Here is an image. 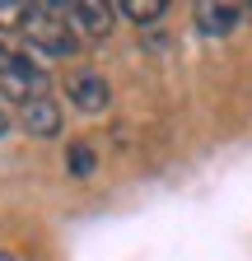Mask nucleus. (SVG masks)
<instances>
[{"label":"nucleus","instance_id":"1","mask_svg":"<svg viewBox=\"0 0 252 261\" xmlns=\"http://www.w3.org/2000/svg\"><path fill=\"white\" fill-rule=\"evenodd\" d=\"M23 42L47 61H66L80 51V33L66 14V5H33V19L23 28Z\"/></svg>","mask_w":252,"mask_h":261},{"label":"nucleus","instance_id":"2","mask_svg":"<svg viewBox=\"0 0 252 261\" xmlns=\"http://www.w3.org/2000/svg\"><path fill=\"white\" fill-rule=\"evenodd\" d=\"M47 84H52L47 65H38L33 56H23V51L0 42V98L28 108L33 98H47Z\"/></svg>","mask_w":252,"mask_h":261},{"label":"nucleus","instance_id":"3","mask_svg":"<svg viewBox=\"0 0 252 261\" xmlns=\"http://www.w3.org/2000/svg\"><path fill=\"white\" fill-rule=\"evenodd\" d=\"M66 89H70V108L75 112H89V117L108 112V103H112V89H108V80L98 70H75Z\"/></svg>","mask_w":252,"mask_h":261},{"label":"nucleus","instance_id":"4","mask_svg":"<svg viewBox=\"0 0 252 261\" xmlns=\"http://www.w3.org/2000/svg\"><path fill=\"white\" fill-rule=\"evenodd\" d=\"M66 14H70V23H75V33H80V38L98 42V38H108V33H112L117 5H98V0H75V5H66Z\"/></svg>","mask_w":252,"mask_h":261},{"label":"nucleus","instance_id":"5","mask_svg":"<svg viewBox=\"0 0 252 261\" xmlns=\"http://www.w3.org/2000/svg\"><path fill=\"white\" fill-rule=\"evenodd\" d=\"M243 5H229V0H201L196 5V33L201 38H229V33L243 23Z\"/></svg>","mask_w":252,"mask_h":261},{"label":"nucleus","instance_id":"6","mask_svg":"<svg viewBox=\"0 0 252 261\" xmlns=\"http://www.w3.org/2000/svg\"><path fill=\"white\" fill-rule=\"evenodd\" d=\"M61 121H66V117H61V103H56V98H33L28 108H19V126L33 140H56L61 136Z\"/></svg>","mask_w":252,"mask_h":261},{"label":"nucleus","instance_id":"7","mask_svg":"<svg viewBox=\"0 0 252 261\" xmlns=\"http://www.w3.org/2000/svg\"><path fill=\"white\" fill-rule=\"evenodd\" d=\"M117 14L131 19V23H140V28H154V23L168 14V5H164V0H121Z\"/></svg>","mask_w":252,"mask_h":261},{"label":"nucleus","instance_id":"8","mask_svg":"<svg viewBox=\"0 0 252 261\" xmlns=\"http://www.w3.org/2000/svg\"><path fill=\"white\" fill-rule=\"evenodd\" d=\"M66 173H70V177H80V182H84V177H93V173H98V154H93L84 140H75V145L66 149Z\"/></svg>","mask_w":252,"mask_h":261},{"label":"nucleus","instance_id":"9","mask_svg":"<svg viewBox=\"0 0 252 261\" xmlns=\"http://www.w3.org/2000/svg\"><path fill=\"white\" fill-rule=\"evenodd\" d=\"M28 19H33L28 0H0V33H23Z\"/></svg>","mask_w":252,"mask_h":261},{"label":"nucleus","instance_id":"10","mask_svg":"<svg viewBox=\"0 0 252 261\" xmlns=\"http://www.w3.org/2000/svg\"><path fill=\"white\" fill-rule=\"evenodd\" d=\"M5 130H10V112H5V108H0V136H5Z\"/></svg>","mask_w":252,"mask_h":261},{"label":"nucleus","instance_id":"11","mask_svg":"<svg viewBox=\"0 0 252 261\" xmlns=\"http://www.w3.org/2000/svg\"><path fill=\"white\" fill-rule=\"evenodd\" d=\"M0 261H14V256H10V252H0Z\"/></svg>","mask_w":252,"mask_h":261}]
</instances>
